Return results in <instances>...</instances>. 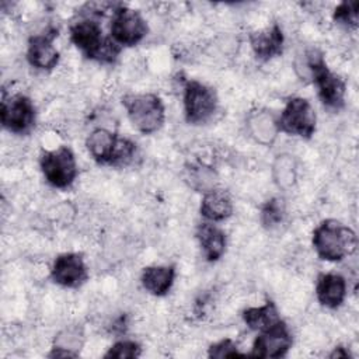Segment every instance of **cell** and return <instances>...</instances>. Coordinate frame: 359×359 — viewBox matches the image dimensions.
I'll return each instance as SVG.
<instances>
[{"label": "cell", "instance_id": "obj_1", "mask_svg": "<svg viewBox=\"0 0 359 359\" xmlns=\"http://www.w3.org/2000/svg\"><path fill=\"white\" fill-rule=\"evenodd\" d=\"M70 39L84 56L98 62L112 63L121 52V46L111 36H104L100 22L91 17H84L72 24Z\"/></svg>", "mask_w": 359, "mask_h": 359}, {"label": "cell", "instance_id": "obj_2", "mask_svg": "<svg viewBox=\"0 0 359 359\" xmlns=\"http://www.w3.org/2000/svg\"><path fill=\"white\" fill-rule=\"evenodd\" d=\"M313 247L321 259L334 262L351 255L358 247V238L348 226L325 219L313 231Z\"/></svg>", "mask_w": 359, "mask_h": 359}, {"label": "cell", "instance_id": "obj_3", "mask_svg": "<svg viewBox=\"0 0 359 359\" xmlns=\"http://www.w3.org/2000/svg\"><path fill=\"white\" fill-rule=\"evenodd\" d=\"M86 146L90 156L104 165H126L136 154V143L104 128L94 129L87 137Z\"/></svg>", "mask_w": 359, "mask_h": 359}, {"label": "cell", "instance_id": "obj_4", "mask_svg": "<svg viewBox=\"0 0 359 359\" xmlns=\"http://www.w3.org/2000/svg\"><path fill=\"white\" fill-rule=\"evenodd\" d=\"M122 105L125 107L132 125L144 135L157 132L165 121L164 104L156 94L130 93L122 97Z\"/></svg>", "mask_w": 359, "mask_h": 359}, {"label": "cell", "instance_id": "obj_5", "mask_svg": "<svg viewBox=\"0 0 359 359\" xmlns=\"http://www.w3.org/2000/svg\"><path fill=\"white\" fill-rule=\"evenodd\" d=\"M39 165L48 184L62 189L70 187L79 172L76 157L67 146L43 151Z\"/></svg>", "mask_w": 359, "mask_h": 359}, {"label": "cell", "instance_id": "obj_6", "mask_svg": "<svg viewBox=\"0 0 359 359\" xmlns=\"http://www.w3.org/2000/svg\"><path fill=\"white\" fill-rule=\"evenodd\" d=\"M316 111L309 100L303 97L290 98L278 116L279 132L309 139L316 130Z\"/></svg>", "mask_w": 359, "mask_h": 359}, {"label": "cell", "instance_id": "obj_7", "mask_svg": "<svg viewBox=\"0 0 359 359\" xmlns=\"http://www.w3.org/2000/svg\"><path fill=\"white\" fill-rule=\"evenodd\" d=\"M217 109L216 91L198 81L189 80L184 87L185 119L192 125L206 123Z\"/></svg>", "mask_w": 359, "mask_h": 359}, {"label": "cell", "instance_id": "obj_8", "mask_svg": "<svg viewBox=\"0 0 359 359\" xmlns=\"http://www.w3.org/2000/svg\"><path fill=\"white\" fill-rule=\"evenodd\" d=\"M147 24L142 14L133 8L121 6L114 10L109 35L119 46H135L147 34Z\"/></svg>", "mask_w": 359, "mask_h": 359}, {"label": "cell", "instance_id": "obj_9", "mask_svg": "<svg viewBox=\"0 0 359 359\" xmlns=\"http://www.w3.org/2000/svg\"><path fill=\"white\" fill-rule=\"evenodd\" d=\"M35 107L31 98L24 94H14L1 101V123L13 133H28L35 125Z\"/></svg>", "mask_w": 359, "mask_h": 359}, {"label": "cell", "instance_id": "obj_10", "mask_svg": "<svg viewBox=\"0 0 359 359\" xmlns=\"http://www.w3.org/2000/svg\"><path fill=\"white\" fill-rule=\"evenodd\" d=\"M292 334L283 320L272 327L259 331L252 344L251 356L257 358H283L292 346Z\"/></svg>", "mask_w": 359, "mask_h": 359}, {"label": "cell", "instance_id": "obj_11", "mask_svg": "<svg viewBox=\"0 0 359 359\" xmlns=\"http://www.w3.org/2000/svg\"><path fill=\"white\" fill-rule=\"evenodd\" d=\"M50 278L63 287H79L87 278L88 271L81 254L65 252L55 258L50 268Z\"/></svg>", "mask_w": 359, "mask_h": 359}, {"label": "cell", "instance_id": "obj_12", "mask_svg": "<svg viewBox=\"0 0 359 359\" xmlns=\"http://www.w3.org/2000/svg\"><path fill=\"white\" fill-rule=\"evenodd\" d=\"M57 31L50 29L29 38L27 59L29 65L39 70H52L59 63V50L53 45Z\"/></svg>", "mask_w": 359, "mask_h": 359}, {"label": "cell", "instance_id": "obj_13", "mask_svg": "<svg viewBox=\"0 0 359 359\" xmlns=\"http://www.w3.org/2000/svg\"><path fill=\"white\" fill-rule=\"evenodd\" d=\"M283 32L278 24L250 34V45L257 59L269 60L279 56L283 49Z\"/></svg>", "mask_w": 359, "mask_h": 359}, {"label": "cell", "instance_id": "obj_14", "mask_svg": "<svg viewBox=\"0 0 359 359\" xmlns=\"http://www.w3.org/2000/svg\"><path fill=\"white\" fill-rule=\"evenodd\" d=\"M317 300L328 307L337 309L339 307L346 297V280L339 273H321L317 279L316 285Z\"/></svg>", "mask_w": 359, "mask_h": 359}, {"label": "cell", "instance_id": "obj_15", "mask_svg": "<svg viewBox=\"0 0 359 359\" xmlns=\"http://www.w3.org/2000/svg\"><path fill=\"white\" fill-rule=\"evenodd\" d=\"M247 129L255 142L269 146L279 133L278 118L268 109H257L248 115Z\"/></svg>", "mask_w": 359, "mask_h": 359}, {"label": "cell", "instance_id": "obj_16", "mask_svg": "<svg viewBox=\"0 0 359 359\" xmlns=\"http://www.w3.org/2000/svg\"><path fill=\"white\" fill-rule=\"evenodd\" d=\"M199 210L206 220L222 222L233 215V202L226 191L213 188L203 194Z\"/></svg>", "mask_w": 359, "mask_h": 359}, {"label": "cell", "instance_id": "obj_17", "mask_svg": "<svg viewBox=\"0 0 359 359\" xmlns=\"http://www.w3.org/2000/svg\"><path fill=\"white\" fill-rule=\"evenodd\" d=\"M196 238L199 241L203 257L209 262L220 259L226 251V234L216 224L208 222L201 223L196 229Z\"/></svg>", "mask_w": 359, "mask_h": 359}, {"label": "cell", "instance_id": "obj_18", "mask_svg": "<svg viewBox=\"0 0 359 359\" xmlns=\"http://www.w3.org/2000/svg\"><path fill=\"white\" fill-rule=\"evenodd\" d=\"M175 279V268L172 265H151L142 272V286L153 296H164L171 289Z\"/></svg>", "mask_w": 359, "mask_h": 359}, {"label": "cell", "instance_id": "obj_19", "mask_svg": "<svg viewBox=\"0 0 359 359\" xmlns=\"http://www.w3.org/2000/svg\"><path fill=\"white\" fill-rule=\"evenodd\" d=\"M84 342L83 332L77 327H70L60 331L53 342L49 358H76Z\"/></svg>", "mask_w": 359, "mask_h": 359}, {"label": "cell", "instance_id": "obj_20", "mask_svg": "<svg viewBox=\"0 0 359 359\" xmlns=\"http://www.w3.org/2000/svg\"><path fill=\"white\" fill-rule=\"evenodd\" d=\"M243 320L252 331H264L282 318L273 302H266L259 307H248L243 311Z\"/></svg>", "mask_w": 359, "mask_h": 359}, {"label": "cell", "instance_id": "obj_21", "mask_svg": "<svg viewBox=\"0 0 359 359\" xmlns=\"http://www.w3.org/2000/svg\"><path fill=\"white\" fill-rule=\"evenodd\" d=\"M296 160L290 154H279L276 156L272 164V175L275 184L280 189H289L296 182L297 174Z\"/></svg>", "mask_w": 359, "mask_h": 359}, {"label": "cell", "instance_id": "obj_22", "mask_svg": "<svg viewBox=\"0 0 359 359\" xmlns=\"http://www.w3.org/2000/svg\"><path fill=\"white\" fill-rule=\"evenodd\" d=\"M286 209L285 203L279 198H272L261 209V222L266 229H273L283 222Z\"/></svg>", "mask_w": 359, "mask_h": 359}, {"label": "cell", "instance_id": "obj_23", "mask_svg": "<svg viewBox=\"0 0 359 359\" xmlns=\"http://www.w3.org/2000/svg\"><path fill=\"white\" fill-rule=\"evenodd\" d=\"M189 185L203 194L215 188V175L212 171L203 167H191L189 174L187 177Z\"/></svg>", "mask_w": 359, "mask_h": 359}, {"label": "cell", "instance_id": "obj_24", "mask_svg": "<svg viewBox=\"0 0 359 359\" xmlns=\"http://www.w3.org/2000/svg\"><path fill=\"white\" fill-rule=\"evenodd\" d=\"M358 1H342L334 11V20L345 27L355 28L358 25Z\"/></svg>", "mask_w": 359, "mask_h": 359}, {"label": "cell", "instance_id": "obj_25", "mask_svg": "<svg viewBox=\"0 0 359 359\" xmlns=\"http://www.w3.org/2000/svg\"><path fill=\"white\" fill-rule=\"evenodd\" d=\"M140 345L135 341L123 339L115 342L108 352L104 355V358H115V359H132L140 356Z\"/></svg>", "mask_w": 359, "mask_h": 359}, {"label": "cell", "instance_id": "obj_26", "mask_svg": "<svg viewBox=\"0 0 359 359\" xmlns=\"http://www.w3.org/2000/svg\"><path fill=\"white\" fill-rule=\"evenodd\" d=\"M245 353H241L238 351L237 344L230 339H222L216 344H212L209 348V356L210 358H234V356H244Z\"/></svg>", "mask_w": 359, "mask_h": 359}, {"label": "cell", "instance_id": "obj_27", "mask_svg": "<svg viewBox=\"0 0 359 359\" xmlns=\"http://www.w3.org/2000/svg\"><path fill=\"white\" fill-rule=\"evenodd\" d=\"M346 356H349V352L344 346H337L330 353V358H346Z\"/></svg>", "mask_w": 359, "mask_h": 359}]
</instances>
